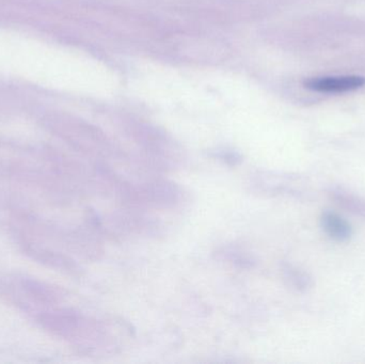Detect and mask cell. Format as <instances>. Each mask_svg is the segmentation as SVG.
Masks as SVG:
<instances>
[{
  "label": "cell",
  "mask_w": 365,
  "mask_h": 364,
  "mask_svg": "<svg viewBox=\"0 0 365 364\" xmlns=\"http://www.w3.org/2000/svg\"><path fill=\"white\" fill-rule=\"evenodd\" d=\"M105 177L110 186V194L132 209L173 211L188 202L189 194L185 188L169 180L126 181L111 169L110 172H105Z\"/></svg>",
  "instance_id": "obj_1"
},
{
  "label": "cell",
  "mask_w": 365,
  "mask_h": 364,
  "mask_svg": "<svg viewBox=\"0 0 365 364\" xmlns=\"http://www.w3.org/2000/svg\"><path fill=\"white\" fill-rule=\"evenodd\" d=\"M105 230L113 237H158L163 234L162 222L128 207L110 213L105 219Z\"/></svg>",
  "instance_id": "obj_2"
},
{
  "label": "cell",
  "mask_w": 365,
  "mask_h": 364,
  "mask_svg": "<svg viewBox=\"0 0 365 364\" xmlns=\"http://www.w3.org/2000/svg\"><path fill=\"white\" fill-rule=\"evenodd\" d=\"M365 85L361 76L317 77L304 83L308 89L324 93H342L359 89Z\"/></svg>",
  "instance_id": "obj_3"
},
{
  "label": "cell",
  "mask_w": 365,
  "mask_h": 364,
  "mask_svg": "<svg viewBox=\"0 0 365 364\" xmlns=\"http://www.w3.org/2000/svg\"><path fill=\"white\" fill-rule=\"evenodd\" d=\"M322 228L331 239L336 241H346L353 235L351 224L334 212L326 211L322 214Z\"/></svg>",
  "instance_id": "obj_4"
},
{
  "label": "cell",
  "mask_w": 365,
  "mask_h": 364,
  "mask_svg": "<svg viewBox=\"0 0 365 364\" xmlns=\"http://www.w3.org/2000/svg\"><path fill=\"white\" fill-rule=\"evenodd\" d=\"M216 258L240 269H251L257 264L252 254L236 245H225L219 248Z\"/></svg>",
  "instance_id": "obj_5"
},
{
  "label": "cell",
  "mask_w": 365,
  "mask_h": 364,
  "mask_svg": "<svg viewBox=\"0 0 365 364\" xmlns=\"http://www.w3.org/2000/svg\"><path fill=\"white\" fill-rule=\"evenodd\" d=\"M283 279L287 282V286L296 291L304 292L307 288H310L311 279L304 271H300L297 267L293 266L289 263H284L281 267Z\"/></svg>",
  "instance_id": "obj_6"
},
{
  "label": "cell",
  "mask_w": 365,
  "mask_h": 364,
  "mask_svg": "<svg viewBox=\"0 0 365 364\" xmlns=\"http://www.w3.org/2000/svg\"><path fill=\"white\" fill-rule=\"evenodd\" d=\"M332 198L338 201L339 204L343 205L345 209L353 212L356 215L365 218V202L357 197L342 189H334L331 192Z\"/></svg>",
  "instance_id": "obj_7"
},
{
  "label": "cell",
  "mask_w": 365,
  "mask_h": 364,
  "mask_svg": "<svg viewBox=\"0 0 365 364\" xmlns=\"http://www.w3.org/2000/svg\"><path fill=\"white\" fill-rule=\"evenodd\" d=\"M215 157L222 160L225 165H227V166L230 167L240 166V162H242V156L233 151L217 152V153L215 154Z\"/></svg>",
  "instance_id": "obj_8"
}]
</instances>
